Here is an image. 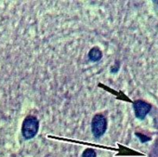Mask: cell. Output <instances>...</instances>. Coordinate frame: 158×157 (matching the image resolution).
I'll use <instances>...</instances> for the list:
<instances>
[{
    "label": "cell",
    "instance_id": "6da1fadb",
    "mask_svg": "<svg viewBox=\"0 0 158 157\" xmlns=\"http://www.w3.org/2000/svg\"><path fill=\"white\" fill-rule=\"evenodd\" d=\"M38 128H39V122L37 118L29 115L23 120V127H22L23 136L26 139H31L37 134Z\"/></svg>",
    "mask_w": 158,
    "mask_h": 157
},
{
    "label": "cell",
    "instance_id": "7a4b0ae2",
    "mask_svg": "<svg viewBox=\"0 0 158 157\" xmlns=\"http://www.w3.org/2000/svg\"><path fill=\"white\" fill-rule=\"evenodd\" d=\"M107 128V119L102 114H96L91 122V130L95 138L102 137Z\"/></svg>",
    "mask_w": 158,
    "mask_h": 157
},
{
    "label": "cell",
    "instance_id": "3957f363",
    "mask_svg": "<svg viewBox=\"0 0 158 157\" xmlns=\"http://www.w3.org/2000/svg\"><path fill=\"white\" fill-rule=\"evenodd\" d=\"M133 108H134L136 117L140 120H143L146 117V115L150 113L152 106L148 102L139 100L133 103Z\"/></svg>",
    "mask_w": 158,
    "mask_h": 157
},
{
    "label": "cell",
    "instance_id": "277c9868",
    "mask_svg": "<svg viewBox=\"0 0 158 157\" xmlns=\"http://www.w3.org/2000/svg\"><path fill=\"white\" fill-rule=\"evenodd\" d=\"M102 58V52L98 48H93L89 53V59L91 61H99Z\"/></svg>",
    "mask_w": 158,
    "mask_h": 157
},
{
    "label": "cell",
    "instance_id": "5b68a950",
    "mask_svg": "<svg viewBox=\"0 0 158 157\" xmlns=\"http://www.w3.org/2000/svg\"><path fill=\"white\" fill-rule=\"evenodd\" d=\"M96 156H97V154H96L95 151L92 149H87L82 154V157H96Z\"/></svg>",
    "mask_w": 158,
    "mask_h": 157
},
{
    "label": "cell",
    "instance_id": "8992f818",
    "mask_svg": "<svg viewBox=\"0 0 158 157\" xmlns=\"http://www.w3.org/2000/svg\"><path fill=\"white\" fill-rule=\"evenodd\" d=\"M153 3H154V4H155V5H156L157 7H158V0H154V1H153Z\"/></svg>",
    "mask_w": 158,
    "mask_h": 157
}]
</instances>
